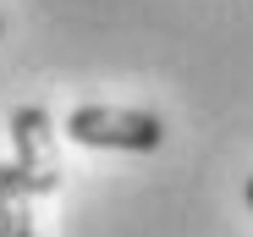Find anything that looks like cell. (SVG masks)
<instances>
[{"label":"cell","mask_w":253,"mask_h":237,"mask_svg":"<svg viewBox=\"0 0 253 237\" xmlns=\"http://www.w3.org/2000/svg\"><path fill=\"white\" fill-rule=\"evenodd\" d=\"M66 138L83 149H126L149 154L165 143V122L154 110H121V105H77L66 116Z\"/></svg>","instance_id":"1"},{"label":"cell","mask_w":253,"mask_h":237,"mask_svg":"<svg viewBox=\"0 0 253 237\" xmlns=\"http://www.w3.org/2000/svg\"><path fill=\"white\" fill-rule=\"evenodd\" d=\"M11 143H17V171L28 177V188L55 193L61 188V149H55V122L44 105L11 110Z\"/></svg>","instance_id":"2"},{"label":"cell","mask_w":253,"mask_h":237,"mask_svg":"<svg viewBox=\"0 0 253 237\" xmlns=\"http://www.w3.org/2000/svg\"><path fill=\"white\" fill-rule=\"evenodd\" d=\"M33 199L28 177L17 166H0V237H33Z\"/></svg>","instance_id":"3"},{"label":"cell","mask_w":253,"mask_h":237,"mask_svg":"<svg viewBox=\"0 0 253 237\" xmlns=\"http://www.w3.org/2000/svg\"><path fill=\"white\" fill-rule=\"evenodd\" d=\"M248 204H253V177H248Z\"/></svg>","instance_id":"4"},{"label":"cell","mask_w":253,"mask_h":237,"mask_svg":"<svg viewBox=\"0 0 253 237\" xmlns=\"http://www.w3.org/2000/svg\"><path fill=\"white\" fill-rule=\"evenodd\" d=\"M0 33H6V22H0Z\"/></svg>","instance_id":"5"}]
</instances>
